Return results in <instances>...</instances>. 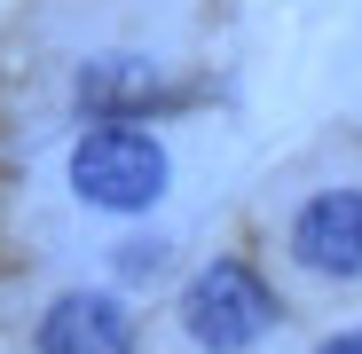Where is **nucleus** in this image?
Listing matches in <instances>:
<instances>
[{
    "label": "nucleus",
    "mask_w": 362,
    "mask_h": 354,
    "mask_svg": "<svg viewBox=\"0 0 362 354\" xmlns=\"http://www.w3.org/2000/svg\"><path fill=\"white\" fill-rule=\"evenodd\" d=\"M323 354H362V331H346V338H331Z\"/></svg>",
    "instance_id": "5"
},
{
    "label": "nucleus",
    "mask_w": 362,
    "mask_h": 354,
    "mask_svg": "<svg viewBox=\"0 0 362 354\" xmlns=\"http://www.w3.org/2000/svg\"><path fill=\"white\" fill-rule=\"evenodd\" d=\"M71 189L87 205H103V213H142L165 189V150L142 126H95L71 150Z\"/></svg>",
    "instance_id": "2"
},
{
    "label": "nucleus",
    "mask_w": 362,
    "mask_h": 354,
    "mask_svg": "<svg viewBox=\"0 0 362 354\" xmlns=\"http://www.w3.org/2000/svg\"><path fill=\"white\" fill-rule=\"evenodd\" d=\"M268 323H276V300L260 291V276L245 260H213L205 276H189V291H181V331L205 354H245Z\"/></svg>",
    "instance_id": "1"
},
{
    "label": "nucleus",
    "mask_w": 362,
    "mask_h": 354,
    "mask_svg": "<svg viewBox=\"0 0 362 354\" xmlns=\"http://www.w3.org/2000/svg\"><path fill=\"white\" fill-rule=\"evenodd\" d=\"M291 260L308 276H339L354 283L362 276V189H323L299 205L291 220Z\"/></svg>",
    "instance_id": "3"
},
{
    "label": "nucleus",
    "mask_w": 362,
    "mask_h": 354,
    "mask_svg": "<svg viewBox=\"0 0 362 354\" xmlns=\"http://www.w3.org/2000/svg\"><path fill=\"white\" fill-rule=\"evenodd\" d=\"M40 354H134V323L110 291H71L40 323Z\"/></svg>",
    "instance_id": "4"
}]
</instances>
